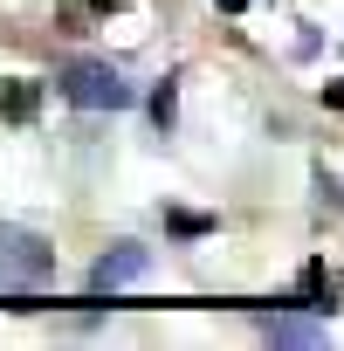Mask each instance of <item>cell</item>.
Instances as JSON below:
<instances>
[{
    "label": "cell",
    "mask_w": 344,
    "mask_h": 351,
    "mask_svg": "<svg viewBox=\"0 0 344 351\" xmlns=\"http://www.w3.org/2000/svg\"><path fill=\"white\" fill-rule=\"evenodd\" d=\"M35 110H42V83H28V76L0 83V117H8V124H28Z\"/></svg>",
    "instance_id": "4"
},
{
    "label": "cell",
    "mask_w": 344,
    "mask_h": 351,
    "mask_svg": "<svg viewBox=\"0 0 344 351\" xmlns=\"http://www.w3.org/2000/svg\"><path fill=\"white\" fill-rule=\"evenodd\" d=\"M303 310H317V317H323V310H337V289H330L323 262H310V269H303Z\"/></svg>",
    "instance_id": "5"
},
{
    "label": "cell",
    "mask_w": 344,
    "mask_h": 351,
    "mask_svg": "<svg viewBox=\"0 0 344 351\" xmlns=\"http://www.w3.org/2000/svg\"><path fill=\"white\" fill-rule=\"evenodd\" d=\"M323 104H330V110H344V76H337V83H323Z\"/></svg>",
    "instance_id": "9"
},
{
    "label": "cell",
    "mask_w": 344,
    "mask_h": 351,
    "mask_svg": "<svg viewBox=\"0 0 344 351\" xmlns=\"http://www.w3.org/2000/svg\"><path fill=\"white\" fill-rule=\"evenodd\" d=\"M62 97L76 110H131V83L110 62H69L62 69Z\"/></svg>",
    "instance_id": "1"
},
{
    "label": "cell",
    "mask_w": 344,
    "mask_h": 351,
    "mask_svg": "<svg viewBox=\"0 0 344 351\" xmlns=\"http://www.w3.org/2000/svg\"><path fill=\"white\" fill-rule=\"evenodd\" d=\"M165 228H180V234H207L214 221H207V214H165Z\"/></svg>",
    "instance_id": "7"
},
{
    "label": "cell",
    "mask_w": 344,
    "mask_h": 351,
    "mask_svg": "<svg viewBox=\"0 0 344 351\" xmlns=\"http://www.w3.org/2000/svg\"><path fill=\"white\" fill-rule=\"evenodd\" d=\"M56 269V255L35 241V234H21V228H0V282H42Z\"/></svg>",
    "instance_id": "2"
},
{
    "label": "cell",
    "mask_w": 344,
    "mask_h": 351,
    "mask_svg": "<svg viewBox=\"0 0 344 351\" xmlns=\"http://www.w3.org/2000/svg\"><path fill=\"white\" fill-rule=\"evenodd\" d=\"M221 8H228V14H241V8H248V0H221Z\"/></svg>",
    "instance_id": "11"
},
{
    "label": "cell",
    "mask_w": 344,
    "mask_h": 351,
    "mask_svg": "<svg viewBox=\"0 0 344 351\" xmlns=\"http://www.w3.org/2000/svg\"><path fill=\"white\" fill-rule=\"evenodd\" d=\"M90 8H97V14H117V8H131V0H90Z\"/></svg>",
    "instance_id": "10"
},
{
    "label": "cell",
    "mask_w": 344,
    "mask_h": 351,
    "mask_svg": "<svg viewBox=\"0 0 344 351\" xmlns=\"http://www.w3.org/2000/svg\"><path fill=\"white\" fill-rule=\"evenodd\" d=\"M151 117L172 131V83H158V97H151Z\"/></svg>",
    "instance_id": "8"
},
{
    "label": "cell",
    "mask_w": 344,
    "mask_h": 351,
    "mask_svg": "<svg viewBox=\"0 0 344 351\" xmlns=\"http://www.w3.org/2000/svg\"><path fill=\"white\" fill-rule=\"evenodd\" d=\"M262 330H269L275 344H317V337H323V330H317V324H303V317H269Z\"/></svg>",
    "instance_id": "6"
},
{
    "label": "cell",
    "mask_w": 344,
    "mask_h": 351,
    "mask_svg": "<svg viewBox=\"0 0 344 351\" xmlns=\"http://www.w3.org/2000/svg\"><path fill=\"white\" fill-rule=\"evenodd\" d=\"M138 276H145V248H138V241H117V248L90 269V289L110 296V289H124V282H138Z\"/></svg>",
    "instance_id": "3"
}]
</instances>
